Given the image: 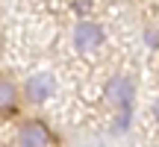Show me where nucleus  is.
I'll list each match as a JSON object with an SVG mask.
<instances>
[{"label": "nucleus", "mask_w": 159, "mask_h": 147, "mask_svg": "<svg viewBox=\"0 0 159 147\" xmlns=\"http://www.w3.org/2000/svg\"><path fill=\"white\" fill-rule=\"evenodd\" d=\"M15 147H56V136L53 130L39 118H30L18 124L15 132Z\"/></svg>", "instance_id": "obj_1"}, {"label": "nucleus", "mask_w": 159, "mask_h": 147, "mask_svg": "<svg viewBox=\"0 0 159 147\" xmlns=\"http://www.w3.org/2000/svg\"><path fill=\"white\" fill-rule=\"evenodd\" d=\"M53 91H56V79H53V74L39 71V74H33V77L27 79V85H24L21 97H27L30 103H35V106H39V103L50 100Z\"/></svg>", "instance_id": "obj_2"}, {"label": "nucleus", "mask_w": 159, "mask_h": 147, "mask_svg": "<svg viewBox=\"0 0 159 147\" xmlns=\"http://www.w3.org/2000/svg\"><path fill=\"white\" fill-rule=\"evenodd\" d=\"M106 100L112 103V106H121V109H130V103H133V97H136V82H133L130 77H112L106 82Z\"/></svg>", "instance_id": "obj_3"}, {"label": "nucleus", "mask_w": 159, "mask_h": 147, "mask_svg": "<svg viewBox=\"0 0 159 147\" xmlns=\"http://www.w3.org/2000/svg\"><path fill=\"white\" fill-rule=\"evenodd\" d=\"M100 44H103V29L97 27V24H91V21L77 24V29H74V47H77V50L94 53Z\"/></svg>", "instance_id": "obj_4"}, {"label": "nucleus", "mask_w": 159, "mask_h": 147, "mask_svg": "<svg viewBox=\"0 0 159 147\" xmlns=\"http://www.w3.org/2000/svg\"><path fill=\"white\" fill-rule=\"evenodd\" d=\"M21 88L12 77H3L0 74V115H15L18 106H21Z\"/></svg>", "instance_id": "obj_5"}, {"label": "nucleus", "mask_w": 159, "mask_h": 147, "mask_svg": "<svg viewBox=\"0 0 159 147\" xmlns=\"http://www.w3.org/2000/svg\"><path fill=\"white\" fill-rule=\"evenodd\" d=\"M153 115H156V121H159V100L153 103Z\"/></svg>", "instance_id": "obj_6"}]
</instances>
